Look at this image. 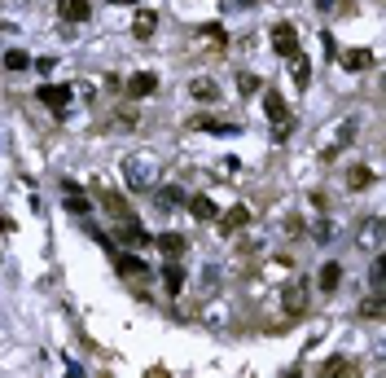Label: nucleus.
Wrapping results in <instances>:
<instances>
[{"label":"nucleus","instance_id":"obj_1","mask_svg":"<svg viewBox=\"0 0 386 378\" xmlns=\"http://www.w3.org/2000/svg\"><path fill=\"white\" fill-rule=\"evenodd\" d=\"M273 53L277 58H298V31L290 22H277L273 27Z\"/></svg>","mask_w":386,"mask_h":378},{"label":"nucleus","instance_id":"obj_2","mask_svg":"<svg viewBox=\"0 0 386 378\" xmlns=\"http://www.w3.org/2000/svg\"><path fill=\"white\" fill-rule=\"evenodd\" d=\"M40 102L57 114V119H66V110H71V88L66 84H40Z\"/></svg>","mask_w":386,"mask_h":378},{"label":"nucleus","instance_id":"obj_3","mask_svg":"<svg viewBox=\"0 0 386 378\" xmlns=\"http://www.w3.org/2000/svg\"><path fill=\"white\" fill-rule=\"evenodd\" d=\"M114 269H119V277H127V282H145L149 277L141 255H114Z\"/></svg>","mask_w":386,"mask_h":378},{"label":"nucleus","instance_id":"obj_4","mask_svg":"<svg viewBox=\"0 0 386 378\" xmlns=\"http://www.w3.org/2000/svg\"><path fill=\"white\" fill-rule=\"evenodd\" d=\"M57 13H62V22H88L92 5L88 0H57Z\"/></svg>","mask_w":386,"mask_h":378},{"label":"nucleus","instance_id":"obj_5","mask_svg":"<svg viewBox=\"0 0 386 378\" xmlns=\"http://www.w3.org/2000/svg\"><path fill=\"white\" fill-rule=\"evenodd\" d=\"M127 93H132V97H149V93H158V75H154V71L132 75V79H127Z\"/></svg>","mask_w":386,"mask_h":378},{"label":"nucleus","instance_id":"obj_6","mask_svg":"<svg viewBox=\"0 0 386 378\" xmlns=\"http://www.w3.org/2000/svg\"><path fill=\"white\" fill-rule=\"evenodd\" d=\"M189 93L198 97V102H220V84H215V79H207V75L189 79Z\"/></svg>","mask_w":386,"mask_h":378},{"label":"nucleus","instance_id":"obj_7","mask_svg":"<svg viewBox=\"0 0 386 378\" xmlns=\"http://www.w3.org/2000/svg\"><path fill=\"white\" fill-rule=\"evenodd\" d=\"M263 110H268V119H273V123L290 119V110H285V97H281L277 88H268V93H263Z\"/></svg>","mask_w":386,"mask_h":378},{"label":"nucleus","instance_id":"obj_8","mask_svg":"<svg viewBox=\"0 0 386 378\" xmlns=\"http://www.w3.org/2000/svg\"><path fill=\"white\" fill-rule=\"evenodd\" d=\"M308 295H312V290H308V282H294L290 290H285V312H294V317H298V312L308 308Z\"/></svg>","mask_w":386,"mask_h":378},{"label":"nucleus","instance_id":"obj_9","mask_svg":"<svg viewBox=\"0 0 386 378\" xmlns=\"http://www.w3.org/2000/svg\"><path fill=\"white\" fill-rule=\"evenodd\" d=\"M158 251H163L167 259H180L184 251H189V242H184L180 234H158Z\"/></svg>","mask_w":386,"mask_h":378},{"label":"nucleus","instance_id":"obj_10","mask_svg":"<svg viewBox=\"0 0 386 378\" xmlns=\"http://www.w3.org/2000/svg\"><path fill=\"white\" fill-rule=\"evenodd\" d=\"M189 216L193 220H215V203L207 198V194H193L189 198Z\"/></svg>","mask_w":386,"mask_h":378},{"label":"nucleus","instance_id":"obj_11","mask_svg":"<svg viewBox=\"0 0 386 378\" xmlns=\"http://www.w3.org/2000/svg\"><path fill=\"white\" fill-rule=\"evenodd\" d=\"M343 282V269H338V259H329V264L321 269V295H333Z\"/></svg>","mask_w":386,"mask_h":378},{"label":"nucleus","instance_id":"obj_12","mask_svg":"<svg viewBox=\"0 0 386 378\" xmlns=\"http://www.w3.org/2000/svg\"><path fill=\"white\" fill-rule=\"evenodd\" d=\"M154 31H158V18H154V13H137V22H132V36H137V40H149V36H154Z\"/></svg>","mask_w":386,"mask_h":378},{"label":"nucleus","instance_id":"obj_13","mask_svg":"<svg viewBox=\"0 0 386 378\" xmlns=\"http://www.w3.org/2000/svg\"><path fill=\"white\" fill-rule=\"evenodd\" d=\"M193 128H198V133H237V128H233V123H220V119H211V114H198V119H193Z\"/></svg>","mask_w":386,"mask_h":378},{"label":"nucleus","instance_id":"obj_14","mask_svg":"<svg viewBox=\"0 0 386 378\" xmlns=\"http://www.w3.org/2000/svg\"><path fill=\"white\" fill-rule=\"evenodd\" d=\"M242 224H250V211H246V207H233V211H228V216L220 220V229H224V234H237V229H242Z\"/></svg>","mask_w":386,"mask_h":378},{"label":"nucleus","instance_id":"obj_15","mask_svg":"<svg viewBox=\"0 0 386 378\" xmlns=\"http://www.w3.org/2000/svg\"><path fill=\"white\" fill-rule=\"evenodd\" d=\"M163 282H167V290H172V295H180V286H184V273H180V264H176V259H167V269H163Z\"/></svg>","mask_w":386,"mask_h":378},{"label":"nucleus","instance_id":"obj_16","mask_svg":"<svg viewBox=\"0 0 386 378\" xmlns=\"http://www.w3.org/2000/svg\"><path fill=\"white\" fill-rule=\"evenodd\" d=\"M382 312H386V304H382V290H373V295H368V299L360 304V317H368V321H378Z\"/></svg>","mask_w":386,"mask_h":378},{"label":"nucleus","instance_id":"obj_17","mask_svg":"<svg viewBox=\"0 0 386 378\" xmlns=\"http://www.w3.org/2000/svg\"><path fill=\"white\" fill-rule=\"evenodd\" d=\"M321 374H329V378H347V374H356V365H351L347 356H333V360H329V365H325Z\"/></svg>","mask_w":386,"mask_h":378},{"label":"nucleus","instance_id":"obj_18","mask_svg":"<svg viewBox=\"0 0 386 378\" xmlns=\"http://www.w3.org/2000/svg\"><path fill=\"white\" fill-rule=\"evenodd\" d=\"M290 62H294V84H298V88H308V84H312V67H308V58L298 53V58H290Z\"/></svg>","mask_w":386,"mask_h":378},{"label":"nucleus","instance_id":"obj_19","mask_svg":"<svg viewBox=\"0 0 386 378\" xmlns=\"http://www.w3.org/2000/svg\"><path fill=\"white\" fill-rule=\"evenodd\" d=\"M347 185H351V189L360 194V189H368V185H373V172H368V168H351V176H347Z\"/></svg>","mask_w":386,"mask_h":378},{"label":"nucleus","instance_id":"obj_20","mask_svg":"<svg viewBox=\"0 0 386 378\" xmlns=\"http://www.w3.org/2000/svg\"><path fill=\"white\" fill-rule=\"evenodd\" d=\"M5 67H9V71H27V67H31V58L22 53V48H9V53H5Z\"/></svg>","mask_w":386,"mask_h":378},{"label":"nucleus","instance_id":"obj_21","mask_svg":"<svg viewBox=\"0 0 386 378\" xmlns=\"http://www.w3.org/2000/svg\"><path fill=\"white\" fill-rule=\"evenodd\" d=\"M176 203H184V194H180L176 185H163V189H158V207H176Z\"/></svg>","mask_w":386,"mask_h":378},{"label":"nucleus","instance_id":"obj_22","mask_svg":"<svg viewBox=\"0 0 386 378\" xmlns=\"http://www.w3.org/2000/svg\"><path fill=\"white\" fill-rule=\"evenodd\" d=\"M343 62H347L351 71H360V67H368V62H373V53H364V48H351V53H347Z\"/></svg>","mask_w":386,"mask_h":378},{"label":"nucleus","instance_id":"obj_23","mask_svg":"<svg viewBox=\"0 0 386 378\" xmlns=\"http://www.w3.org/2000/svg\"><path fill=\"white\" fill-rule=\"evenodd\" d=\"M364 242L373 246V251H382V220H378V216L368 220V234H364Z\"/></svg>","mask_w":386,"mask_h":378},{"label":"nucleus","instance_id":"obj_24","mask_svg":"<svg viewBox=\"0 0 386 378\" xmlns=\"http://www.w3.org/2000/svg\"><path fill=\"white\" fill-rule=\"evenodd\" d=\"M237 88H242L246 97H250V93H259V75H250V71H246V75H237Z\"/></svg>","mask_w":386,"mask_h":378},{"label":"nucleus","instance_id":"obj_25","mask_svg":"<svg viewBox=\"0 0 386 378\" xmlns=\"http://www.w3.org/2000/svg\"><path fill=\"white\" fill-rule=\"evenodd\" d=\"M228 9H250V0H224Z\"/></svg>","mask_w":386,"mask_h":378},{"label":"nucleus","instance_id":"obj_26","mask_svg":"<svg viewBox=\"0 0 386 378\" xmlns=\"http://www.w3.org/2000/svg\"><path fill=\"white\" fill-rule=\"evenodd\" d=\"M110 5H137V0H110Z\"/></svg>","mask_w":386,"mask_h":378}]
</instances>
